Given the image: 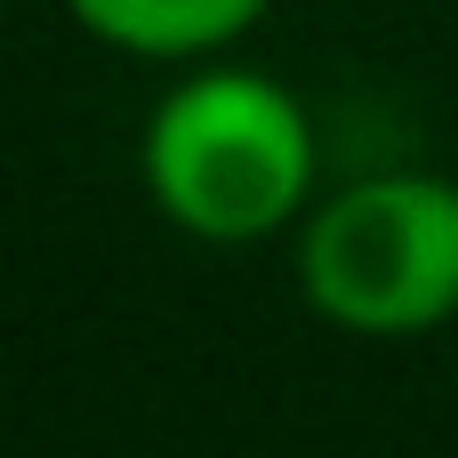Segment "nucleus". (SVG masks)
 I'll use <instances>...</instances> for the list:
<instances>
[{
	"label": "nucleus",
	"mask_w": 458,
	"mask_h": 458,
	"mask_svg": "<svg viewBox=\"0 0 458 458\" xmlns=\"http://www.w3.org/2000/svg\"><path fill=\"white\" fill-rule=\"evenodd\" d=\"M274 0H64V16L121 48V56H153V64H193L217 56L225 40H242Z\"/></svg>",
	"instance_id": "7ed1b4c3"
},
{
	"label": "nucleus",
	"mask_w": 458,
	"mask_h": 458,
	"mask_svg": "<svg viewBox=\"0 0 458 458\" xmlns=\"http://www.w3.org/2000/svg\"><path fill=\"white\" fill-rule=\"evenodd\" d=\"M298 290L354 338H419L458 314V177L378 169L298 225Z\"/></svg>",
	"instance_id": "f03ea898"
},
{
	"label": "nucleus",
	"mask_w": 458,
	"mask_h": 458,
	"mask_svg": "<svg viewBox=\"0 0 458 458\" xmlns=\"http://www.w3.org/2000/svg\"><path fill=\"white\" fill-rule=\"evenodd\" d=\"M145 193L193 242H266L314 201V121L250 64L185 72L145 121Z\"/></svg>",
	"instance_id": "f257e3e1"
}]
</instances>
